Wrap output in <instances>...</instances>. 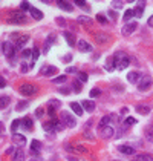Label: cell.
<instances>
[{
    "label": "cell",
    "instance_id": "obj_27",
    "mask_svg": "<svg viewBox=\"0 0 153 161\" xmlns=\"http://www.w3.org/2000/svg\"><path fill=\"white\" fill-rule=\"evenodd\" d=\"M112 121V117H109V115H104L101 120H100V127H106V126H109V123Z\"/></svg>",
    "mask_w": 153,
    "mask_h": 161
},
{
    "label": "cell",
    "instance_id": "obj_13",
    "mask_svg": "<svg viewBox=\"0 0 153 161\" xmlns=\"http://www.w3.org/2000/svg\"><path fill=\"white\" fill-rule=\"evenodd\" d=\"M57 72H58V69H57L55 66H44V68H43V75H46V77L55 75Z\"/></svg>",
    "mask_w": 153,
    "mask_h": 161
},
{
    "label": "cell",
    "instance_id": "obj_43",
    "mask_svg": "<svg viewBox=\"0 0 153 161\" xmlns=\"http://www.w3.org/2000/svg\"><path fill=\"white\" fill-rule=\"evenodd\" d=\"M75 5H76V6H81V8H84L86 11H89V6H87V3H86V2H81V0H76V2H75Z\"/></svg>",
    "mask_w": 153,
    "mask_h": 161
},
{
    "label": "cell",
    "instance_id": "obj_10",
    "mask_svg": "<svg viewBox=\"0 0 153 161\" xmlns=\"http://www.w3.org/2000/svg\"><path fill=\"white\" fill-rule=\"evenodd\" d=\"M29 41V36H22L19 40L15 41V49L17 51H20V49H23L25 48V44Z\"/></svg>",
    "mask_w": 153,
    "mask_h": 161
},
{
    "label": "cell",
    "instance_id": "obj_23",
    "mask_svg": "<svg viewBox=\"0 0 153 161\" xmlns=\"http://www.w3.org/2000/svg\"><path fill=\"white\" fill-rule=\"evenodd\" d=\"M12 161H25V154L22 149H17L12 155Z\"/></svg>",
    "mask_w": 153,
    "mask_h": 161
},
{
    "label": "cell",
    "instance_id": "obj_21",
    "mask_svg": "<svg viewBox=\"0 0 153 161\" xmlns=\"http://www.w3.org/2000/svg\"><path fill=\"white\" fill-rule=\"evenodd\" d=\"M144 14V2H141L136 8H133V15L135 17H141Z\"/></svg>",
    "mask_w": 153,
    "mask_h": 161
},
{
    "label": "cell",
    "instance_id": "obj_48",
    "mask_svg": "<svg viewBox=\"0 0 153 161\" xmlns=\"http://www.w3.org/2000/svg\"><path fill=\"white\" fill-rule=\"evenodd\" d=\"M55 20H57V23H58L60 26H66V20H64V19H61V17H57Z\"/></svg>",
    "mask_w": 153,
    "mask_h": 161
},
{
    "label": "cell",
    "instance_id": "obj_3",
    "mask_svg": "<svg viewBox=\"0 0 153 161\" xmlns=\"http://www.w3.org/2000/svg\"><path fill=\"white\" fill-rule=\"evenodd\" d=\"M8 22L9 23H25L26 22V15L22 12V11H14L12 14H11V17L8 19Z\"/></svg>",
    "mask_w": 153,
    "mask_h": 161
},
{
    "label": "cell",
    "instance_id": "obj_50",
    "mask_svg": "<svg viewBox=\"0 0 153 161\" xmlns=\"http://www.w3.org/2000/svg\"><path fill=\"white\" fill-rule=\"evenodd\" d=\"M60 94H64V95H68V94H69V89H68V87H61V89H60Z\"/></svg>",
    "mask_w": 153,
    "mask_h": 161
},
{
    "label": "cell",
    "instance_id": "obj_49",
    "mask_svg": "<svg viewBox=\"0 0 153 161\" xmlns=\"http://www.w3.org/2000/svg\"><path fill=\"white\" fill-rule=\"evenodd\" d=\"M49 106H57V108H58V106H60V101H58V100H51V101H49Z\"/></svg>",
    "mask_w": 153,
    "mask_h": 161
},
{
    "label": "cell",
    "instance_id": "obj_47",
    "mask_svg": "<svg viewBox=\"0 0 153 161\" xmlns=\"http://www.w3.org/2000/svg\"><path fill=\"white\" fill-rule=\"evenodd\" d=\"M74 89H75L76 92H80V91H81V81H80V80L74 81Z\"/></svg>",
    "mask_w": 153,
    "mask_h": 161
},
{
    "label": "cell",
    "instance_id": "obj_20",
    "mask_svg": "<svg viewBox=\"0 0 153 161\" xmlns=\"http://www.w3.org/2000/svg\"><path fill=\"white\" fill-rule=\"evenodd\" d=\"M40 149H41V143H40L38 140H32V141H31V152H32V154H38Z\"/></svg>",
    "mask_w": 153,
    "mask_h": 161
},
{
    "label": "cell",
    "instance_id": "obj_12",
    "mask_svg": "<svg viewBox=\"0 0 153 161\" xmlns=\"http://www.w3.org/2000/svg\"><path fill=\"white\" fill-rule=\"evenodd\" d=\"M127 80L130 81V83H139V80H141V74L136 72V71L129 72V74H127Z\"/></svg>",
    "mask_w": 153,
    "mask_h": 161
},
{
    "label": "cell",
    "instance_id": "obj_52",
    "mask_svg": "<svg viewBox=\"0 0 153 161\" xmlns=\"http://www.w3.org/2000/svg\"><path fill=\"white\" fill-rule=\"evenodd\" d=\"M48 112H49V115H52V117H54V114H55V108H52V106H51V108L48 109Z\"/></svg>",
    "mask_w": 153,
    "mask_h": 161
},
{
    "label": "cell",
    "instance_id": "obj_5",
    "mask_svg": "<svg viewBox=\"0 0 153 161\" xmlns=\"http://www.w3.org/2000/svg\"><path fill=\"white\" fill-rule=\"evenodd\" d=\"M19 91H20L22 95H34V94L37 92V87L32 86V84H28V83H26V84H22Z\"/></svg>",
    "mask_w": 153,
    "mask_h": 161
},
{
    "label": "cell",
    "instance_id": "obj_41",
    "mask_svg": "<svg viewBox=\"0 0 153 161\" xmlns=\"http://www.w3.org/2000/svg\"><path fill=\"white\" fill-rule=\"evenodd\" d=\"M38 57H40V49L38 48H34L32 49V60L35 61V60H38Z\"/></svg>",
    "mask_w": 153,
    "mask_h": 161
},
{
    "label": "cell",
    "instance_id": "obj_31",
    "mask_svg": "<svg viewBox=\"0 0 153 161\" xmlns=\"http://www.w3.org/2000/svg\"><path fill=\"white\" fill-rule=\"evenodd\" d=\"M9 101H11V98H9V97H6V95H3V97H2V100H0V108H2V109H5V108L9 104Z\"/></svg>",
    "mask_w": 153,
    "mask_h": 161
},
{
    "label": "cell",
    "instance_id": "obj_42",
    "mask_svg": "<svg viewBox=\"0 0 153 161\" xmlns=\"http://www.w3.org/2000/svg\"><path fill=\"white\" fill-rule=\"evenodd\" d=\"M124 6V2H112V8L114 9H121Z\"/></svg>",
    "mask_w": 153,
    "mask_h": 161
},
{
    "label": "cell",
    "instance_id": "obj_35",
    "mask_svg": "<svg viewBox=\"0 0 153 161\" xmlns=\"http://www.w3.org/2000/svg\"><path fill=\"white\" fill-rule=\"evenodd\" d=\"M76 75H78V80L81 81V83H84V81H87V74L86 72H76Z\"/></svg>",
    "mask_w": 153,
    "mask_h": 161
},
{
    "label": "cell",
    "instance_id": "obj_11",
    "mask_svg": "<svg viewBox=\"0 0 153 161\" xmlns=\"http://www.w3.org/2000/svg\"><path fill=\"white\" fill-rule=\"evenodd\" d=\"M78 49L81 52H92V46L87 43L86 40H80L78 41Z\"/></svg>",
    "mask_w": 153,
    "mask_h": 161
},
{
    "label": "cell",
    "instance_id": "obj_32",
    "mask_svg": "<svg viewBox=\"0 0 153 161\" xmlns=\"http://www.w3.org/2000/svg\"><path fill=\"white\" fill-rule=\"evenodd\" d=\"M132 17H135V15H133V8H132V9H127V11L124 12V22L129 23V20H130Z\"/></svg>",
    "mask_w": 153,
    "mask_h": 161
},
{
    "label": "cell",
    "instance_id": "obj_59",
    "mask_svg": "<svg viewBox=\"0 0 153 161\" xmlns=\"http://www.w3.org/2000/svg\"><path fill=\"white\" fill-rule=\"evenodd\" d=\"M121 114H127V108H122L121 109Z\"/></svg>",
    "mask_w": 153,
    "mask_h": 161
},
{
    "label": "cell",
    "instance_id": "obj_29",
    "mask_svg": "<svg viewBox=\"0 0 153 161\" xmlns=\"http://www.w3.org/2000/svg\"><path fill=\"white\" fill-rule=\"evenodd\" d=\"M20 8H22V12H25V11H29L31 12V9H32V6H31L29 2H22L20 3Z\"/></svg>",
    "mask_w": 153,
    "mask_h": 161
},
{
    "label": "cell",
    "instance_id": "obj_55",
    "mask_svg": "<svg viewBox=\"0 0 153 161\" xmlns=\"http://www.w3.org/2000/svg\"><path fill=\"white\" fill-rule=\"evenodd\" d=\"M109 15H110V17H112V19H116V12H114V11H112V9H110V11H109Z\"/></svg>",
    "mask_w": 153,
    "mask_h": 161
},
{
    "label": "cell",
    "instance_id": "obj_44",
    "mask_svg": "<svg viewBox=\"0 0 153 161\" xmlns=\"http://www.w3.org/2000/svg\"><path fill=\"white\" fill-rule=\"evenodd\" d=\"M22 55H23V58H29V57H32V51H29V49H25V51L22 52Z\"/></svg>",
    "mask_w": 153,
    "mask_h": 161
},
{
    "label": "cell",
    "instance_id": "obj_34",
    "mask_svg": "<svg viewBox=\"0 0 153 161\" xmlns=\"http://www.w3.org/2000/svg\"><path fill=\"white\" fill-rule=\"evenodd\" d=\"M101 95V89H98V87H93V89H90V97L92 98H95V97H100Z\"/></svg>",
    "mask_w": 153,
    "mask_h": 161
},
{
    "label": "cell",
    "instance_id": "obj_25",
    "mask_svg": "<svg viewBox=\"0 0 153 161\" xmlns=\"http://www.w3.org/2000/svg\"><path fill=\"white\" fill-rule=\"evenodd\" d=\"M106 69H107V71L116 69V63H115L114 57H109V58H107V61H106Z\"/></svg>",
    "mask_w": 153,
    "mask_h": 161
},
{
    "label": "cell",
    "instance_id": "obj_2",
    "mask_svg": "<svg viewBox=\"0 0 153 161\" xmlns=\"http://www.w3.org/2000/svg\"><path fill=\"white\" fill-rule=\"evenodd\" d=\"M61 123L64 124V126H68V127H75V124H76V120H75V117H72L69 112H66V111H63L61 112Z\"/></svg>",
    "mask_w": 153,
    "mask_h": 161
},
{
    "label": "cell",
    "instance_id": "obj_4",
    "mask_svg": "<svg viewBox=\"0 0 153 161\" xmlns=\"http://www.w3.org/2000/svg\"><path fill=\"white\" fill-rule=\"evenodd\" d=\"M2 51H3L5 57L12 58V57H14V52H15V46H12L9 41H3V43H2Z\"/></svg>",
    "mask_w": 153,
    "mask_h": 161
},
{
    "label": "cell",
    "instance_id": "obj_22",
    "mask_svg": "<svg viewBox=\"0 0 153 161\" xmlns=\"http://www.w3.org/2000/svg\"><path fill=\"white\" fill-rule=\"evenodd\" d=\"M63 37L66 39V41H68L69 46H75V37H74L72 32H63Z\"/></svg>",
    "mask_w": 153,
    "mask_h": 161
},
{
    "label": "cell",
    "instance_id": "obj_14",
    "mask_svg": "<svg viewBox=\"0 0 153 161\" xmlns=\"http://www.w3.org/2000/svg\"><path fill=\"white\" fill-rule=\"evenodd\" d=\"M135 111H136L138 114H141V115H147L152 109H150V106H147V104H138V106L135 108Z\"/></svg>",
    "mask_w": 153,
    "mask_h": 161
},
{
    "label": "cell",
    "instance_id": "obj_30",
    "mask_svg": "<svg viewBox=\"0 0 153 161\" xmlns=\"http://www.w3.org/2000/svg\"><path fill=\"white\" fill-rule=\"evenodd\" d=\"M76 20H78L81 25H90V23H92V20H90L89 17H86V15H80Z\"/></svg>",
    "mask_w": 153,
    "mask_h": 161
},
{
    "label": "cell",
    "instance_id": "obj_40",
    "mask_svg": "<svg viewBox=\"0 0 153 161\" xmlns=\"http://www.w3.org/2000/svg\"><path fill=\"white\" fill-rule=\"evenodd\" d=\"M97 20H98L101 25H106V23H107V19H106V15H103V14H98V15H97Z\"/></svg>",
    "mask_w": 153,
    "mask_h": 161
},
{
    "label": "cell",
    "instance_id": "obj_56",
    "mask_svg": "<svg viewBox=\"0 0 153 161\" xmlns=\"http://www.w3.org/2000/svg\"><path fill=\"white\" fill-rule=\"evenodd\" d=\"M84 137H86V138H89V140H92V138H93V137H92V135H90V133H89L87 130L84 132Z\"/></svg>",
    "mask_w": 153,
    "mask_h": 161
},
{
    "label": "cell",
    "instance_id": "obj_60",
    "mask_svg": "<svg viewBox=\"0 0 153 161\" xmlns=\"http://www.w3.org/2000/svg\"><path fill=\"white\" fill-rule=\"evenodd\" d=\"M135 161H136V160H135Z\"/></svg>",
    "mask_w": 153,
    "mask_h": 161
},
{
    "label": "cell",
    "instance_id": "obj_39",
    "mask_svg": "<svg viewBox=\"0 0 153 161\" xmlns=\"http://www.w3.org/2000/svg\"><path fill=\"white\" fill-rule=\"evenodd\" d=\"M54 83H57V84H61V83H64L66 81V75H58L57 78H54Z\"/></svg>",
    "mask_w": 153,
    "mask_h": 161
},
{
    "label": "cell",
    "instance_id": "obj_57",
    "mask_svg": "<svg viewBox=\"0 0 153 161\" xmlns=\"http://www.w3.org/2000/svg\"><path fill=\"white\" fill-rule=\"evenodd\" d=\"M75 68H68V72H69V74H75Z\"/></svg>",
    "mask_w": 153,
    "mask_h": 161
},
{
    "label": "cell",
    "instance_id": "obj_17",
    "mask_svg": "<svg viewBox=\"0 0 153 161\" xmlns=\"http://www.w3.org/2000/svg\"><path fill=\"white\" fill-rule=\"evenodd\" d=\"M57 5H58V8H61V9L68 11V12H71V11L74 9L72 3H69V2H61V0H58V2H57Z\"/></svg>",
    "mask_w": 153,
    "mask_h": 161
},
{
    "label": "cell",
    "instance_id": "obj_36",
    "mask_svg": "<svg viewBox=\"0 0 153 161\" xmlns=\"http://www.w3.org/2000/svg\"><path fill=\"white\" fill-rule=\"evenodd\" d=\"M20 124H22V120H14V121H12V124H11V130H12V132H15V130H17V127H19Z\"/></svg>",
    "mask_w": 153,
    "mask_h": 161
},
{
    "label": "cell",
    "instance_id": "obj_26",
    "mask_svg": "<svg viewBox=\"0 0 153 161\" xmlns=\"http://www.w3.org/2000/svg\"><path fill=\"white\" fill-rule=\"evenodd\" d=\"M95 40L98 41V43H104V41L109 40V36L104 34V32H100V34H95Z\"/></svg>",
    "mask_w": 153,
    "mask_h": 161
},
{
    "label": "cell",
    "instance_id": "obj_45",
    "mask_svg": "<svg viewBox=\"0 0 153 161\" xmlns=\"http://www.w3.org/2000/svg\"><path fill=\"white\" fill-rule=\"evenodd\" d=\"M26 104H28L26 101H20V103L17 104V108H15V109H17V111H23V109L26 108Z\"/></svg>",
    "mask_w": 153,
    "mask_h": 161
},
{
    "label": "cell",
    "instance_id": "obj_1",
    "mask_svg": "<svg viewBox=\"0 0 153 161\" xmlns=\"http://www.w3.org/2000/svg\"><path fill=\"white\" fill-rule=\"evenodd\" d=\"M114 58H115V63H116V69H118V71H124V69L129 66V63H130L129 57H127L124 52H121V51L115 52Z\"/></svg>",
    "mask_w": 153,
    "mask_h": 161
},
{
    "label": "cell",
    "instance_id": "obj_24",
    "mask_svg": "<svg viewBox=\"0 0 153 161\" xmlns=\"http://www.w3.org/2000/svg\"><path fill=\"white\" fill-rule=\"evenodd\" d=\"M31 15H32L34 20H41V19H43V12H41L40 9H37V8H34V6H32V9H31Z\"/></svg>",
    "mask_w": 153,
    "mask_h": 161
},
{
    "label": "cell",
    "instance_id": "obj_38",
    "mask_svg": "<svg viewBox=\"0 0 153 161\" xmlns=\"http://www.w3.org/2000/svg\"><path fill=\"white\" fill-rule=\"evenodd\" d=\"M136 118H133V117H127L126 118V123H124V126H132V124H135L136 123Z\"/></svg>",
    "mask_w": 153,
    "mask_h": 161
},
{
    "label": "cell",
    "instance_id": "obj_16",
    "mask_svg": "<svg viewBox=\"0 0 153 161\" xmlns=\"http://www.w3.org/2000/svg\"><path fill=\"white\" fill-rule=\"evenodd\" d=\"M12 138H14V141L19 146H25L26 144V137H23L22 133H12Z\"/></svg>",
    "mask_w": 153,
    "mask_h": 161
},
{
    "label": "cell",
    "instance_id": "obj_15",
    "mask_svg": "<svg viewBox=\"0 0 153 161\" xmlns=\"http://www.w3.org/2000/svg\"><path fill=\"white\" fill-rule=\"evenodd\" d=\"M71 108H72V111L75 112L78 117H81V115H83V112H84L83 106H81L80 103H76V101H72V103H71Z\"/></svg>",
    "mask_w": 153,
    "mask_h": 161
},
{
    "label": "cell",
    "instance_id": "obj_58",
    "mask_svg": "<svg viewBox=\"0 0 153 161\" xmlns=\"http://www.w3.org/2000/svg\"><path fill=\"white\" fill-rule=\"evenodd\" d=\"M35 114H37L38 117H41V115H43V111H41V109H37V111H35Z\"/></svg>",
    "mask_w": 153,
    "mask_h": 161
},
{
    "label": "cell",
    "instance_id": "obj_33",
    "mask_svg": "<svg viewBox=\"0 0 153 161\" xmlns=\"http://www.w3.org/2000/svg\"><path fill=\"white\" fill-rule=\"evenodd\" d=\"M136 161H152V157H150V155H147V154L136 155Z\"/></svg>",
    "mask_w": 153,
    "mask_h": 161
},
{
    "label": "cell",
    "instance_id": "obj_51",
    "mask_svg": "<svg viewBox=\"0 0 153 161\" xmlns=\"http://www.w3.org/2000/svg\"><path fill=\"white\" fill-rule=\"evenodd\" d=\"M29 68H31V66H28V65H22V72H28Z\"/></svg>",
    "mask_w": 153,
    "mask_h": 161
},
{
    "label": "cell",
    "instance_id": "obj_46",
    "mask_svg": "<svg viewBox=\"0 0 153 161\" xmlns=\"http://www.w3.org/2000/svg\"><path fill=\"white\" fill-rule=\"evenodd\" d=\"M61 60H63L64 63H71V61H72V55H71V54H66V55H64Z\"/></svg>",
    "mask_w": 153,
    "mask_h": 161
},
{
    "label": "cell",
    "instance_id": "obj_8",
    "mask_svg": "<svg viewBox=\"0 0 153 161\" xmlns=\"http://www.w3.org/2000/svg\"><path fill=\"white\" fill-rule=\"evenodd\" d=\"M150 86H152V78L147 77V75L143 77V78L139 80V83H138V89H139V91H147Z\"/></svg>",
    "mask_w": 153,
    "mask_h": 161
},
{
    "label": "cell",
    "instance_id": "obj_6",
    "mask_svg": "<svg viewBox=\"0 0 153 161\" xmlns=\"http://www.w3.org/2000/svg\"><path fill=\"white\" fill-rule=\"evenodd\" d=\"M114 127L112 126H106V127H100V137L107 140V138H112L114 137Z\"/></svg>",
    "mask_w": 153,
    "mask_h": 161
},
{
    "label": "cell",
    "instance_id": "obj_54",
    "mask_svg": "<svg viewBox=\"0 0 153 161\" xmlns=\"http://www.w3.org/2000/svg\"><path fill=\"white\" fill-rule=\"evenodd\" d=\"M6 86V81H5V78H0V87H5Z\"/></svg>",
    "mask_w": 153,
    "mask_h": 161
},
{
    "label": "cell",
    "instance_id": "obj_28",
    "mask_svg": "<svg viewBox=\"0 0 153 161\" xmlns=\"http://www.w3.org/2000/svg\"><path fill=\"white\" fill-rule=\"evenodd\" d=\"M43 129H44L46 132H54V130H55V124H54L52 121H49V123H44V124H43Z\"/></svg>",
    "mask_w": 153,
    "mask_h": 161
},
{
    "label": "cell",
    "instance_id": "obj_61",
    "mask_svg": "<svg viewBox=\"0 0 153 161\" xmlns=\"http://www.w3.org/2000/svg\"><path fill=\"white\" fill-rule=\"evenodd\" d=\"M35 161H37V160H35Z\"/></svg>",
    "mask_w": 153,
    "mask_h": 161
},
{
    "label": "cell",
    "instance_id": "obj_53",
    "mask_svg": "<svg viewBox=\"0 0 153 161\" xmlns=\"http://www.w3.org/2000/svg\"><path fill=\"white\" fill-rule=\"evenodd\" d=\"M147 25H149L150 28H153V15H150V17H149V22H147Z\"/></svg>",
    "mask_w": 153,
    "mask_h": 161
},
{
    "label": "cell",
    "instance_id": "obj_7",
    "mask_svg": "<svg viewBox=\"0 0 153 161\" xmlns=\"http://www.w3.org/2000/svg\"><path fill=\"white\" fill-rule=\"evenodd\" d=\"M136 26H138V23L136 22H129V23H126L124 26H122V34L124 36H130V34H133V31L136 29Z\"/></svg>",
    "mask_w": 153,
    "mask_h": 161
},
{
    "label": "cell",
    "instance_id": "obj_18",
    "mask_svg": "<svg viewBox=\"0 0 153 161\" xmlns=\"http://www.w3.org/2000/svg\"><path fill=\"white\" fill-rule=\"evenodd\" d=\"M118 150L124 155H133L135 154V149L130 147V146H118Z\"/></svg>",
    "mask_w": 153,
    "mask_h": 161
},
{
    "label": "cell",
    "instance_id": "obj_19",
    "mask_svg": "<svg viewBox=\"0 0 153 161\" xmlns=\"http://www.w3.org/2000/svg\"><path fill=\"white\" fill-rule=\"evenodd\" d=\"M32 126H34V123H32V120H31L29 117L22 118V127H23L25 130H31V129H32Z\"/></svg>",
    "mask_w": 153,
    "mask_h": 161
},
{
    "label": "cell",
    "instance_id": "obj_9",
    "mask_svg": "<svg viewBox=\"0 0 153 161\" xmlns=\"http://www.w3.org/2000/svg\"><path fill=\"white\" fill-rule=\"evenodd\" d=\"M81 106H83V109L87 111L89 114H92V112L95 111V103H93L92 100H84V101L81 103Z\"/></svg>",
    "mask_w": 153,
    "mask_h": 161
},
{
    "label": "cell",
    "instance_id": "obj_37",
    "mask_svg": "<svg viewBox=\"0 0 153 161\" xmlns=\"http://www.w3.org/2000/svg\"><path fill=\"white\" fill-rule=\"evenodd\" d=\"M146 137H147L150 141H153V123H152V126L147 129V132H146Z\"/></svg>",
    "mask_w": 153,
    "mask_h": 161
}]
</instances>
